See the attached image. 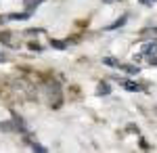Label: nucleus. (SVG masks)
Masks as SVG:
<instances>
[{"label": "nucleus", "instance_id": "obj_1", "mask_svg": "<svg viewBox=\"0 0 157 153\" xmlns=\"http://www.w3.org/2000/svg\"><path fill=\"white\" fill-rule=\"evenodd\" d=\"M140 53H143V55H155V53H157V40H155V42H147Z\"/></svg>", "mask_w": 157, "mask_h": 153}, {"label": "nucleus", "instance_id": "obj_2", "mask_svg": "<svg viewBox=\"0 0 157 153\" xmlns=\"http://www.w3.org/2000/svg\"><path fill=\"white\" fill-rule=\"evenodd\" d=\"M120 84L126 88V90H130V92H138V90H140V86H138L136 82H130V80H121Z\"/></svg>", "mask_w": 157, "mask_h": 153}, {"label": "nucleus", "instance_id": "obj_3", "mask_svg": "<svg viewBox=\"0 0 157 153\" xmlns=\"http://www.w3.org/2000/svg\"><path fill=\"white\" fill-rule=\"evenodd\" d=\"M126 19H128V15H124V17H120V19L115 21V23H111V25H109L107 29H115V27H121V25L126 23Z\"/></svg>", "mask_w": 157, "mask_h": 153}, {"label": "nucleus", "instance_id": "obj_4", "mask_svg": "<svg viewBox=\"0 0 157 153\" xmlns=\"http://www.w3.org/2000/svg\"><path fill=\"white\" fill-rule=\"evenodd\" d=\"M103 63H105V65H111V67H120L121 63L117 59H113V57H105V59H103Z\"/></svg>", "mask_w": 157, "mask_h": 153}, {"label": "nucleus", "instance_id": "obj_5", "mask_svg": "<svg viewBox=\"0 0 157 153\" xmlns=\"http://www.w3.org/2000/svg\"><path fill=\"white\" fill-rule=\"evenodd\" d=\"M50 46L57 48V50H63V48L67 46V44H65V42H61V40H50Z\"/></svg>", "mask_w": 157, "mask_h": 153}, {"label": "nucleus", "instance_id": "obj_6", "mask_svg": "<svg viewBox=\"0 0 157 153\" xmlns=\"http://www.w3.org/2000/svg\"><path fill=\"white\" fill-rule=\"evenodd\" d=\"M109 92H111L109 84H105V82H101V84H98V94H109Z\"/></svg>", "mask_w": 157, "mask_h": 153}, {"label": "nucleus", "instance_id": "obj_7", "mask_svg": "<svg viewBox=\"0 0 157 153\" xmlns=\"http://www.w3.org/2000/svg\"><path fill=\"white\" fill-rule=\"evenodd\" d=\"M120 69H124V71H128V73H138V67H134V65H120Z\"/></svg>", "mask_w": 157, "mask_h": 153}, {"label": "nucleus", "instance_id": "obj_8", "mask_svg": "<svg viewBox=\"0 0 157 153\" xmlns=\"http://www.w3.org/2000/svg\"><path fill=\"white\" fill-rule=\"evenodd\" d=\"M27 17H29L27 13H21V15H9V19H15V21H17V19H27Z\"/></svg>", "mask_w": 157, "mask_h": 153}, {"label": "nucleus", "instance_id": "obj_9", "mask_svg": "<svg viewBox=\"0 0 157 153\" xmlns=\"http://www.w3.org/2000/svg\"><path fill=\"white\" fill-rule=\"evenodd\" d=\"M145 34H155V36H157V27H147Z\"/></svg>", "mask_w": 157, "mask_h": 153}, {"label": "nucleus", "instance_id": "obj_10", "mask_svg": "<svg viewBox=\"0 0 157 153\" xmlns=\"http://www.w3.org/2000/svg\"><path fill=\"white\" fill-rule=\"evenodd\" d=\"M140 4H153V2H157V0H138Z\"/></svg>", "mask_w": 157, "mask_h": 153}, {"label": "nucleus", "instance_id": "obj_11", "mask_svg": "<svg viewBox=\"0 0 157 153\" xmlns=\"http://www.w3.org/2000/svg\"><path fill=\"white\" fill-rule=\"evenodd\" d=\"M6 61V57H4V53H0V63H4Z\"/></svg>", "mask_w": 157, "mask_h": 153}, {"label": "nucleus", "instance_id": "obj_12", "mask_svg": "<svg viewBox=\"0 0 157 153\" xmlns=\"http://www.w3.org/2000/svg\"><path fill=\"white\" fill-rule=\"evenodd\" d=\"M151 65H157V59H151Z\"/></svg>", "mask_w": 157, "mask_h": 153}]
</instances>
